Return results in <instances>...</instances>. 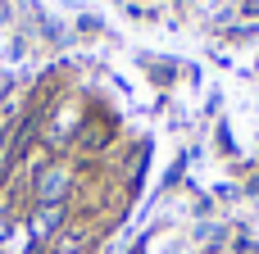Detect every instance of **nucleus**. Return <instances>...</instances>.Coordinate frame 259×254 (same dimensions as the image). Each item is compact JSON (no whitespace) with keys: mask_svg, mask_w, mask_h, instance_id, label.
Here are the masks:
<instances>
[{"mask_svg":"<svg viewBox=\"0 0 259 254\" xmlns=\"http://www.w3.org/2000/svg\"><path fill=\"white\" fill-rule=\"evenodd\" d=\"M59 218H64V205H46V209H41V218H32V232H36V236H46L50 227H59Z\"/></svg>","mask_w":259,"mask_h":254,"instance_id":"f257e3e1","label":"nucleus"}]
</instances>
